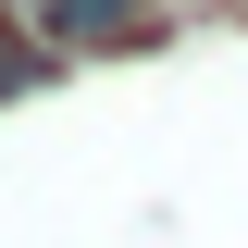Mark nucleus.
Here are the masks:
<instances>
[{"instance_id": "nucleus-1", "label": "nucleus", "mask_w": 248, "mask_h": 248, "mask_svg": "<svg viewBox=\"0 0 248 248\" xmlns=\"http://www.w3.org/2000/svg\"><path fill=\"white\" fill-rule=\"evenodd\" d=\"M25 37L50 62H99V50H149L161 37V0H13Z\"/></svg>"}]
</instances>
